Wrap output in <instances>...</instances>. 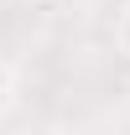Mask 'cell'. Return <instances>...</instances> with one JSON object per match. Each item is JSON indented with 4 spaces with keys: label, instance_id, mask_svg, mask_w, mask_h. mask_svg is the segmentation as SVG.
I'll list each match as a JSON object with an SVG mask.
<instances>
[{
    "label": "cell",
    "instance_id": "cell-1",
    "mask_svg": "<svg viewBox=\"0 0 130 135\" xmlns=\"http://www.w3.org/2000/svg\"><path fill=\"white\" fill-rule=\"evenodd\" d=\"M120 52H125V57H130V11H125V16H120Z\"/></svg>",
    "mask_w": 130,
    "mask_h": 135
},
{
    "label": "cell",
    "instance_id": "cell-2",
    "mask_svg": "<svg viewBox=\"0 0 130 135\" xmlns=\"http://www.w3.org/2000/svg\"><path fill=\"white\" fill-rule=\"evenodd\" d=\"M11 104V73H5V62H0V109Z\"/></svg>",
    "mask_w": 130,
    "mask_h": 135
}]
</instances>
